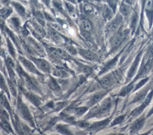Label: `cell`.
Returning <instances> with one entry per match:
<instances>
[{
    "label": "cell",
    "instance_id": "obj_50",
    "mask_svg": "<svg viewBox=\"0 0 153 135\" xmlns=\"http://www.w3.org/2000/svg\"><path fill=\"white\" fill-rule=\"evenodd\" d=\"M2 36H1V34L0 33V45H2Z\"/></svg>",
    "mask_w": 153,
    "mask_h": 135
},
{
    "label": "cell",
    "instance_id": "obj_6",
    "mask_svg": "<svg viewBox=\"0 0 153 135\" xmlns=\"http://www.w3.org/2000/svg\"><path fill=\"white\" fill-rule=\"evenodd\" d=\"M152 91L151 90L149 93L147 94L146 97L142 102V104L139 107H137L134 110H133L131 113V115L133 116H137L139 115H140L142 112V111L145 109V108L150 103L152 99Z\"/></svg>",
    "mask_w": 153,
    "mask_h": 135
},
{
    "label": "cell",
    "instance_id": "obj_48",
    "mask_svg": "<svg viewBox=\"0 0 153 135\" xmlns=\"http://www.w3.org/2000/svg\"><path fill=\"white\" fill-rule=\"evenodd\" d=\"M42 2L47 5V6H48L50 5V0H42Z\"/></svg>",
    "mask_w": 153,
    "mask_h": 135
},
{
    "label": "cell",
    "instance_id": "obj_33",
    "mask_svg": "<svg viewBox=\"0 0 153 135\" xmlns=\"http://www.w3.org/2000/svg\"><path fill=\"white\" fill-rule=\"evenodd\" d=\"M8 82V87L9 91L11 92V94L14 97H16L17 96V88H16V84L14 83L13 81H11L10 79H8L7 81Z\"/></svg>",
    "mask_w": 153,
    "mask_h": 135
},
{
    "label": "cell",
    "instance_id": "obj_51",
    "mask_svg": "<svg viewBox=\"0 0 153 135\" xmlns=\"http://www.w3.org/2000/svg\"><path fill=\"white\" fill-rule=\"evenodd\" d=\"M1 7V4H0V8Z\"/></svg>",
    "mask_w": 153,
    "mask_h": 135
},
{
    "label": "cell",
    "instance_id": "obj_34",
    "mask_svg": "<svg viewBox=\"0 0 153 135\" xmlns=\"http://www.w3.org/2000/svg\"><path fill=\"white\" fill-rule=\"evenodd\" d=\"M56 130L60 134H71L70 131L68 130V128L63 125H58L56 127Z\"/></svg>",
    "mask_w": 153,
    "mask_h": 135
},
{
    "label": "cell",
    "instance_id": "obj_36",
    "mask_svg": "<svg viewBox=\"0 0 153 135\" xmlns=\"http://www.w3.org/2000/svg\"><path fill=\"white\" fill-rule=\"evenodd\" d=\"M88 109V108L86 106H82L79 108H77L74 110V114L76 116H80L82 114H84Z\"/></svg>",
    "mask_w": 153,
    "mask_h": 135
},
{
    "label": "cell",
    "instance_id": "obj_9",
    "mask_svg": "<svg viewBox=\"0 0 153 135\" xmlns=\"http://www.w3.org/2000/svg\"><path fill=\"white\" fill-rule=\"evenodd\" d=\"M112 105V102L111 97H108L102 103L101 105L99 108H97V115H103L108 113L111 108Z\"/></svg>",
    "mask_w": 153,
    "mask_h": 135
},
{
    "label": "cell",
    "instance_id": "obj_41",
    "mask_svg": "<svg viewBox=\"0 0 153 135\" xmlns=\"http://www.w3.org/2000/svg\"><path fill=\"white\" fill-rule=\"evenodd\" d=\"M148 79H149V78L146 77V78H143V79H142L141 81H140L139 82L137 83V84H136V85H134L135 88H134L133 91H136V90H138L139 88H140L141 87H142V86L148 81Z\"/></svg>",
    "mask_w": 153,
    "mask_h": 135
},
{
    "label": "cell",
    "instance_id": "obj_28",
    "mask_svg": "<svg viewBox=\"0 0 153 135\" xmlns=\"http://www.w3.org/2000/svg\"><path fill=\"white\" fill-rule=\"evenodd\" d=\"M0 88L6 94H8V96H10V93H9V90H8V85L7 84L5 78L4 77V76L2 75V73L0 72Z\"/></svg>",
    "mask_w": 153,
    "mask_h": 135
},
{
    "label": "cell",
    "instance_id": "obj_37",
    "mask_svg": "<svg viewBox=\"0 0 153 135\" xmlns=\"http://www.w3.org/2000/svg\"><path fill=\"white\" fill-rule=\"evenodd\" d=\"M125 116L126 115H120L117 117H116L111 122V124H110V126H114V125H116L117 124H119L120 123L122 122V121L124 120V119L125 118Z\"/></svg>",
    "mask_w": 153,
    "mask_h": 135
},
{
    "label": "cell",
    "instance_id": "obj_44",
    "mask_svg": "<svg viewBox=\"0 0 153 135\" xmlns=\"http://www.w3.org/2000/svg\"><path fill=\"white\" fill-rule=\"evenodd\" d=\"M5 64L10 66V67L13 68H15L16 67V65L15 63L14 62V60L12 59V58H11L10 57H7L5 59Z\"/></svg>",
    "mask_w": 153,
    "mask_h": 135
},
{
    "label": "cell",
    "instance_id": "obj_13",
    "mask_svg": "<svg viewBox=\"0 0 153 135\" xmlns=\"http://www.w3.org/2000/svg\"><path fill=\"white\" fill-rule=\"evenodd\" d=\"M151 66H152V59H148V60L146 62L145 65H143V66L140 69L137 76L134 79V81L139 78L143 77V76H145L149 72V70L151 68ZM134 81L133 80V82H134Z\"/></svg>",
    "mask_w": 153,
    "mask_h": 135
},
{
    "label": "cell",
    "instance_id": "obj_42",
    "mask_svg": "<svg viewBox=\"0 0 153 135\" xmlns=\"http://www.w3.org/2000/svg\"><path fill=\"white\" fill-rule=\"evenodd\" d=\"M0 115L1 116V117H2V118L8 121L10 119V116L8 111L6 109H4L3 108L0 109Z\"/></svg>",
    "mask_w": 153,
    "mask_h": 135
},
{
    "label": "cell",
    "instance_id": "obj_7",
    "mask_svg": "<svg viewBox=\"0 0 153 135\" xmlns=\"http://www.w3.org/2000/svg\"><path fill=\"white\" fill-rule=\"evenodd\" d=\"M110 120H111L110 118H107L105 119H103L102 121H97L91 124H89V125L87 127V128H88V130L90 131H99L105 128L109 124Z\"/></svg>",
    "mask_w": 153,
    "mask_h": 135
},
{
    "label": "cell",
    "instance_id": "obj_4",
    "mask_svg": "<svg viewBox=\"0 0 153 135\" xmlns=\"http://www.w3.org/2000/svg\"><path fill=\"white\" fill-rule=\"evenodd\" d=\"M19 60L23 65V66L29 72L38 75H42V74L39 71L38 69L30 59H28L23 56H19Z\"/></svg>",
    "mask_w": 153,
    "mask_h": 135
},
{
    "label": "cell",
    "instance_id": "obj_24",
    "mask_svg": "<svg viewBox=\"0 0 153 135\" xmlns=\"http://www.w3.org/2000/svg\"><path fill=\"white\" fill-rule=\"evenodd\" d=\"M53 75L59 78L65 79L68 77L69 73L65 70L62 69H56L53 70Z\"/></svg>",
    "mask_w": 153,
    "mask_h": 135
},
{
    "label": "cell",
    "instance_id": "obj_39",
    "mask_svg": "<svg viewBox=\"0 0 153 135\" xmlns=\"http://www.w3.org/2000/svg\"><path fill=\"white\" fill-rule=\"evenodd\" d=\"M112 11L111 10V8L109 7H105L104 10H103V16L105 18L107 19H110L112 17Z\"/></svg>",
    "mask_w": 153,
    "mask_h": 135
},
{
    "label": "cell",
    "instance_id": "obj_15",
    "mask_svg": "<svg viewBox=\"0 0 153 135\" xmlns=\"http://www.w3.org/2000/svg\"><path fill=\"white\" fill-rule=\"evenodd\" d=\"M107 93L106 91H98L94 93L92 97H91L90 100L88 102V105L90 106H92L93 105H95L96 103H98L101 99H103V97L105 96V94Z\"/></svg>",
    "mask_w": 153,
    "mask_h": 135
},
{
    "label": "cell",
    "instance_id": "obj_31",
    "mask_svg": "<svg viewBox=\"0 0 153 135\" xmlns=\"http://www.w3.org/2000/svg\"><path fill=\"white\" fill-rule=\"evenodd\" d=\"M7 47H8L9 53L10 54V55L13 59H15L16 57V51L9 37L7 38Z\"/></svg>",
    "mask_w": 153,
    "mask_h": 135
},
{
    "label": "cell",
    "instance_id": "obj_5",
    "mask_svg": "<svg viewBox=\"0 0 153 135\" xmlns=\"http://www.w3.org/2000/svg\"><path fill=\"white\" fill-rule=\"evenodd\" d=\"M123 23V16L121 14H117L115 18L112 19L106 25V30L108 33H112L117 30Z\"/></svg>",
    "mask_w": 153,
    "mask_h": 135
},
{
    "label": "cell",
    "instance_id": "obj_22",
    "mask_svg": "<svg viewBox=\"0 0 153 135\" xmlns=\"http://www.w3.org/2000/svg\"><path fill=\"white\" fill-rule=\"evenodd\" d=\"M11 4L14 7V8L16 10V11L20 16L24 17L26 16V13L25 8L22 4H20L17 2H14V1H13L11 2Z\"/></svg>",
    "mask_w": 153,
    "mask_h": 135
},
{
    "label": "cell",
    "instance_id": "obj_14",
    "mask_svg": "<svg viewBox=\"0 0 153 135\" xmlns=\"http://www.w3.org/2000/svg\"><path fill=\"white\" fill-rule=\"evenodd\" d=\"M47 29H48L47 32L48 35L55 42H56L58 44H61L63 42V38L59 33H58L57 31H56L50 26L48 27Z\"/></svg>",
    "mask_w": 153,
    "mask_h": 135
},
{
    "label": "cell",
    "instance_id": "obj_29",
    "mask_svg": "<svg viewBox=\"0 0 153 135\" xmlns=\"http://www.w3.org/2000/svg\"><path fill=\"white\" fill-rule=\"evenodd\" d=\"M23 48L25 52L27 54L28 56H32V57H38V54L35 51L33 48L27 44H23Z\"/></svg>",
    "mask_w": 153,
    "mask_h": 135
},
{
    "label": "cell",
    "instance_id": "obj_8",
    "mask_svg": "<svg viewBox=\"0 0 153 135\" xmlns=\"http://www.w3.org/2000/svg\"><path fill=\"white\" fill-rule=\"evenodd\" d=\"M23 91L24 95L26 97V99L30 102L33 105H35L36 107L39 106V105L41 103V97L36 94V93H34L31 91Z\"/></svg>",
    "mask_w": 153,
    "mask_h": 135
},
{
    "label": "cell",
    "instance_id": "obj_26",
    "mask_svg": "<svg viewBox=\"0 0 153 135\" xmlns=\"http://www.w3.org/2000/svg\"><path fill=\"white\" fill-rule=\"evenodd\" d=\"M120 11L121 13L120 14L123 17H126L128 16V15L130 13V7L128 5L125 3H122L120 7Z\"/></svg>",
    "mask_w": 153,
    "mask_h": 135
},
{
    "label": "cell",
    "instance_id": "obj_49",
    "mask_svg": "<svg viewBox=\"0 0 153 135\" xmlns=\"http://www.w3.org/2000/svg\"><path fill=\"white\" fill-rule=\"evenodd\" d=\"M68 2H71V3H72V4H75L76 3V0H66Z\"/></svg>",
    "mask_w": 153,
    "mask_h": 135
},
{
    "label": "cell",
    "instance_id": "obj_21",
    "mask_svg": "<svg viewBox=\"0 0 153 135\" xmlns=\"http://www.w3.org/2000/svg\"><path fill=\"white\" fill-rule=\"evenodd\" d=\"M47 84L49 88L53 91H59L60 90V87L57 81L51 76H50L47 80Z\"/></svg>",
    "mask_w": 153,
    "mask_h": 135
},
{
    "label": "cell",
    "instance_id": "obj_2",
    "mask_svg": "<svg viewBox=\"0 0 153 135\" xmlns=\"http://www.w3.org/2000/svg\"><path fill=\"white\" fill-rule=\"evenodd\" d=\"M128 30H126L123 32L116 33L113 35V36L110 39V45L111 48V51L118 48L123 41L126 39L128 35Z\"/></svg>",
    "mask_w": 153,
    "mask_h": 135
},
{
    "label": "cell",
    "instance_id": "obj_12",
    "mask_svg": "<svg viewBox=\"0 0 153 135\" xmlns=\"http://www.w3.org/2000/svg\"><path fill=\"white\" fill-rule=\"evenodd\" d=\"M145 121V118L144 116H142L136 119L132 124L130 128V133H134L140 130L143 126Z\"/></svg>",
    "mask_w": 153,
    "mask_h": 135
},
{
    "label": "cell",
    "instance_id": "obj_10",
    "mask_svg": "<svg viewBox=\"0 0 153 135\" xmlns=\"http://www.w3.org/2000/svg\"><path fill=\"white\" fill-rule=\"evenodd\" d=\"M77 53H78L82 58L90 60V61H97L98 60V57L97 55L93 52L83 48H78Z\"/></svg>",
    "mask_w": 153,
    "mask_h": 135
},
{
    "label": "cell",
    "instance_id": "obj_3",
    "mask_svg": "<svg viewBox=\"0 0 153 135\" xmlns=\"http://www.w3.org/2000/svg\"><path fill=\"white\" fill-rule=\"evenodd\" d=\"M29 59H30L36 66V67L45 73H50L51 71V66L50 63L46 60L37 57L29 56Z\"/></svg>",
    "mask_w": 153,
    "mask_h": 135
},
{
    "label": "cell",
    "instance_id": "obj_47",
    "mask_svg": "<svg viewBox=\"0 0 153 135\" xmlns=\"http://www.w3.org/2000/svg\"><path fill=\"white\" fill-rule=\"evenodd\" d=\"M0 2L2 4H4V5H8L10 1V0H0Z\"/></svg>",
    "mask_w": 153,
    "mask_h": 135
},
{
    "label": "cell",
    "instance_id": "obj_46",
    "mask_svg": "<svg viewBox=\"0 0 153 135\" xmlns=\"http://www.w3.org/2000/svg\"><path fill=\"white\" fill-rule=\"evenodd\" d=\"M5 27V21H4L2 19H1V18L0 17V28H1L2 30H4Z\"/></svg>",
    "mask_w": 153,
    "mask_h": 135
},
{
    "label": "cell",
    "instance_id": "obj_1",
    "mask_svg": "<svg viewBox=\"0 0 153 135\" xmlns=\"http://www.w3.org/2000/svg\"><path fill=\"white\" fill-rule=\"evenodd\" d=\"M17 110L22 119L27 122L32 126H34V122L32 114L26 105L23 102L22 99L19 96L17 98Z\"/></svg>",
    "mask_w": 153,
    "mask_h": 135
},
{
    "label": "cell",
    "instance_id": "obj_16",
    "mask_svg": "<svg viewBox=\"0 0 153 135\" xmlns=\"http://www.w3.org/2000/svg\"><path fill=\"white\" fill-rule=\"evenodd\" d=\"M99 83L104 88H108L112 85V83H113L112 77L111 75H106V76H103L99 79Z\"/></svg>",
    "mask_w": 153,
    "mask_h": 135
},
{
    "label": "cell",
    "instance_id": "obj_30",
    "mask_svg": "<svg viewBox=\"0 0 153 135\" xmlns=\"http://www.w3.org/2000/svg\"><path fill=\"white\" fill-rule=\"evenodd\" d=\"M80 25L82 27V30H84L90 32L92 29V26H91L90 22L85 19H81Z\"/></svg>",
    "mask_w": 153,
    "mask_h": 135
},
{
    "label": "cell",
    "instance_id": "obj_43",
    "mask_svg": "<svg viewBox=\"0 0 153 135\" xmlns=\"http://www.w3.org/2000/svg\"><path fill=\"white\" fill-rule=\"evenodd\" d=\"M65 7H66L68 13H72L74 12V5L72 4V3L69 2H65Z\"/></svg>",
    "mask_w": 153,
    "mask_h": 135
},
{
    "label": "cell",
    "instance_id": "obj_35",
    "mask_svg": "<svg viewBox=\"0 0 153 135\" xmlns=\"http://www.w3.org/2000/svg\"><path fill=\"white\" fill-rule=\"evenodd\" d=\"M50 26L51 27H52L53 29H54L58 33H62V34H65V31L64 29L62 26H60L59 24L52 22L51 23H50Z\"/></svg>",
    "mask_w": 153,
    "mask_h": 135
},
{
    "label": "cell",
    "instance_id": "obj_40",
    "mask_svg": "<svg viewBox=\"0 0 153 135\" xmlns=\"http://www.w3.org/2000/svg\"><path fill=\"white\" fill-rule=\"evenodd\" d=\"M81 35H82V36L87 41H90V42H92L93 41V37L91 36V35H90V33H89L88 31H86L84 30H82L81 32Z\"/></svg>",
    "mask_w": 153,
    "mask_h": 135
},
{
    "label": "cell",
    "instance_id": "obj_27",
    "mask_svg": "<svg viewBox=\"0 0 153 135\" xmlns=\"http://www.w3.org/2000/svg\"><path fill=\"white\" fill-rule=\"evenodd\" d=\"M33 28L35 30V32L37 33V34L42 37H44L46 35V32L45 30V29L43 28V27L39 24V23H36V22H33L32 23Z\"/></svg>",
    "mask_w": 153,
    "mask_h": 135
},
{
    "label": "cell",
    "instance_id": "obj_23",
    "mask_svg": "<svg viewBox=\"0 0 153 135\" xmlns=\"http://www.w3.org/2000/svg\"><path fill=\"white\" fill-rule=\"evenodd\" d=\"M0 127L5 131L7 133H13L12 128L10 125V124L8 122V120H6L2 117H1V121H0Z\"/></svg>",
    "mask_w": 153,
    "mask_h": 135
},
{
    "label": "cell",
    "instance_id": "obj_38",
    "mask_svg": "<svg viewBox=\"0 0 153 135\" xmlns=\"http://www.w3.org/2000/svg\"><path fill=\"white\" fill-rule=\"evenodd\" d=\"M10 22L16 29H19L20 28V22L17 17H12L10 19Z\"/></svg>",
    "mask_w": 153,
    "mask_h": 135
},
{
    "label": "cell",
    "instance_id": "obj_19",
    "mask_svg": "<svg viewBox=\"0 0 153 135\" xmlns=\"http://www.w3.org/2000/svg\"><path fill=\"white\" fill-rule=\"evenodd\" d=\"M0 104L1 105L5 108L9 113H11V108L9 103V102L3 92H0Z\"/></svg>",
    "mask_w": 153,
    "mask_h": 135
},
{
    "label": "cell",
    "instance_id": "obj_45",
    "mask_svg": "<svg viewBox=\"0 0 153 135\" xmlns=\"http://www.w3.org/2000/svg\"><path fill=\"white\" fill-rule=\"evenodd\" d=\"M66 52L74 56L77 54V50L72 46H68L66 47Z\"/></svg>",
    "mask_w": 153,
    "mask_h": 135
},
{
    "label": "cell",
    "instance_id": "obj_25",
    "mask_svg": "<svg viewBox=\"0 0 153 135\" xmlns=\"http://www.w3.org/2000/svg\"><path fill=\"white\" fill-rule=\"evenodd\" d=\"M134 82H131V83H130L128 85H126L124 88H123L121 91L119 93L118 96H126L127 94H129L130 93H131L132 91H133V89L134 88Z\"/></svg>",
    "mask_w": 153,
    "mask_h": 135
},
{
    "label": "cell",
    "instance_id": "obj_18",
    "mask_svg": "<svg viewBox=\"0 0 153 135\" xmlns=\"http://www.w3.org/2000/svg\"><path fill=\"white\" fill-rule=\"evenodd\" d=\"M76 64L78 70L81 73L85 75H88L93 72V69L91 67L79 62H76Z\"/></svg>",
    "mask_w": 153,
    "mask_h": 135
},
{
    "label": "cell",
    "instance_id": "obj_11",
    "mask_svg": "<svg viewBox=\"0 0 153 135\" xmlns=\"http://www.w3.org/2000/svg\"><path fill=\"white\" fill-rule=\"evenodd\" d=\"M29 44L33 48L35 51L36 53L38 56H44L46 54V52L44 47L39 42L36 41L32 38L29 39Z\"/></svg>",
    "mask_w": 153,
    "mask_h": 135
},
{
    "label": "cell",
    "instance_id": "obj_20",
    "mask_svg": "<svg viewBox=\"0 0 153 135\" xmlns=\"http://www.w3.org/2000/svg\"><path fill=\"white\" fill-rule=\"evenodd\" d=\"M13 13V9L8 7V5H4L0 8V17L4 21L7 20Z\"/></svg>",
    "mask_w": 153,
    "mask_h": 135
},
{
    "label": "cell",
    "instance_id": "obj_32",
    "mask_svg": "<svg viewBox=\"0 0 153 135\" xmlns=\"http://www.w3.org/2000/svg\"><path fill=\"white\" fill-rule=\"evenodd\" d=\"M117 61V57H116L115 59H114L111 60V61H109V62L106 63V65L102 68V70L100 72V74L103 73L105 72H107L108 70L111 69L115 65Z\"/></svg>",
    "mask_w": 153,
    "mask_h": 135
},
{
    "label": "cell",
    "instance_id": "obj_17",
    "mask_svg": "<svg viewBox=\"0 0 153 135\" xmlns=\"http://www.w3.org/2000/svg\"><path fill=\"white\" fill-rule=\"evenodd\" d=\"M149 91V88H145L143 90H141L139 93H138L136 96L134 97L133 100L130 102V103H134L137 102H142L146 96L148 94Z\"/></svg>",
    "mask_w": 153,
    "mask_h": 135
}]
</instances>
